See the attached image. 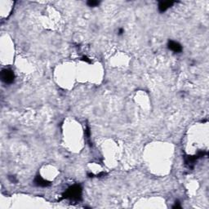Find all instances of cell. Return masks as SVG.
Returning <instances> with one entry per match:
<instances>
[{"label":"cell","mask_w":209,"mask_h":209,"mask_svg":"<svg viewBox=\"0 0 209 209\" xmlns=\"http://www.w3.org/2000/svg\"><path fill=\"white\" fill-rule=\"evenodd\" d=\"M35 184L38 185V186H42V187H46V186H49L50 183L47 181L46 180H44L43 178H42L41 177H37L35 178Z\"/></svg>","instance_id":"277c9868"},{"label":"cell","mask_w":209,"mask_h":209,"mask_svg":"<svg viewBox=\"0 0 209 209\" xmlns=\"http://www.w3.org/2000/svg\"><path fill=\"white\" fill-rule=\"evenodd\" d=\"M88 4L90 7H95L99 4V2H97V1H88Z\"/></svg>","instance_id":"8992f818"},{"label":"cell","mask_w":209,"mask_h":209,"mask_svg":"<svg viewBox=\"0 0 209 209\" xmlns=\"http://www.w3.org/2000/svg\"><path fill=\"white\" fill-rule=\"evenodd\" d=\"M172 4H173L172 2H161L159 5V11L161 12H165V11H166L169 7H171Z\"/></svg>","instance_id":"5b68a950"},{"label":"cell","mask_w":209,"mask_h":209,"mask_svg":"<svg viewBox=\"0 0 209 209\" xmlns=\"http://www.w3.org/2000/svg\"><path fill=\"white\" fill-rule=\"evenodd\" d=\"M81 191L79 186H74L68 190L65 194V197L71 199H79V198L81 197Z\"/></svg>","instance_id":"6da1fadb"},{"label":"cell","mask_w":209,"mask_h":209,"mask_svg":"<svg viewBox=\"0 0 209 209\" xmlns=\"http://www.w3.org/2000/svg\"><path fill=\"white\" fill-rule=\"evenodd\" d=\"M1 78L3 82L6 83H12L14 81V74L10 70H3L1 73Z\"/></svg>","instance_id":"7a4b0ae2"},{"label":"cell","mask_w":209,"mask_h":209,"mask_svg":"<svg viewBox=\"0 0 209 209\" xmlns=\"http://www.w3.org/2000/svg\"><path fill=\"white\" fill-rule=\"evenodd\" d=\"M168 47H169V49H171L172 52H174L176 53L181 52V50H182L181 46L178 43L174 41H170L168 43Z\"/></svg>","instance_id":"3957f363"}]
</instances>
